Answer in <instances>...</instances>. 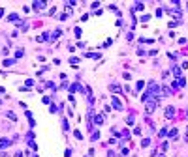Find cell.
I'll list each match as a JSON object with an SVG mask.
<instances>
[{
    "label": "cell",
    "mask_w": 188,
    "mask_h": 157,
    "mask_svg": "<svg viewBox=\"0 0 188 157\" xmlns=\"http://www.w3.org/2000/svg\"><path fill=\"white\" fill-rule=\"evenodd\" d=\"M156 109V101H149L147 103V107H145V111H147V114H150V112Z\"/></svg>",
    "instance_id": "cell-1"
},
{
    "label": "cell",
    "mask_w": 188,
    "mask_h": 157,
    "mask_svg": "<svg viewBox=\"0 0 188 157\" xmlns=\"http://www.w3.org/2000/svg\"><path fill=\"white\" fill-rule=\"evenodd\" d=\"M111 103H113V107H115L117 111H122V103L119 101V97H111Z\"/></svg>",
    "instance_id": "cell-2"
},
{
    "label": "cell",
    "mask_w": 188,
    "mask_h": 157,
    "mask_svg": "<svg viewBox=\"0 0 188 157\" xmlns=\"http://www.w3.org/2000/svg\"><path fill=\"white\" fill-rule=\"evenodd\" d=\"M9 144H11V140H8V138H0V150H2V148H8Z\"/></svg>",
    "instance_id": "cell-3"
},
{
    "label": "cell",
    "mask_w": 188,
    "mask_h": 157,
    "mask_svg": "<svg viewBox=\"0 0 188 157\" xmlns=\"http://www.w3.org/2000/svg\"><path fill=\"white\" fill-rule=\"evenodd\" d=\"M70 92H83V88H81V84H77V82H75V84L70 86Z\"/></svg>",
    "instance_id": "cell-4"
},
{
    "label": "cell",
    "mask_w": 188,
    "mask_h": 157,
    "mask_svg": "<svg viewBox=\"0 0 188 157\" xmlns=\"http://www.w3.org/2000/svg\"><path fill=\"white\" fill-rule=\"evenodd\" d=\"M173 114H175V109H173V107H167L166 109V116L167 118H173Z\"/></svg>",
    "instance_id": "cell-5"
},
{
    "label": "cell",
    "mask_w": 188,
    "mask_h": 157,
    "mask_svg": "<svg viewBox=\"0 0 188 157\" xmlns=\"http://www.w3.org/2000/svg\"><path fill=\"white\" fill-rule=\"evenodd\" d=\"M32 8H34V9H42V8H45V2H34Z\"/></svg>",
    "instance_id": "cell-6"
},
{
    "label": "cell",
    "mask_w": 188,
    "mask_h": 157,
    "mask_svg": "<svg viewBox=\"0 0 188 157\" xmlns=\"http://www.w3.org/2000/svg\"><path fill=\"white\" fill-rule=\"evenodd\" d=\"M171 71H173V75H175L177 79H181V67H177V66H175V67L171 69Z\"/></svg>",
    "instance_id": "cell-7"
},
{
    "label": "cell",
    "mask_w": 188,
    "mask_h": 157,
    "mask_svg": "<svg viewBox=\"0 0 188 157\" xmlns=\"http://www.w3.org/2000/svg\"><path fill=\"white\" fill-rule=\"evenodd\" d=\"M111 92H113V93H119V92H122V90H120L119 84H111Z\"/></svg>",
    "instance_id": "cell-8"
},
{
    "label": "cell",
    "mask_w": 188,
    "mask_h": 157,
    "mask_svg": "<svg viewBox=\"0 0 188 157\" xmlns=\"http://www.w3.org/2000/svg\"><path fill=\"white\" fill-rule=\"evenodd\" d=\"M6 116H8V118H9V120H11V122H15V120H17V116L13 114V112H11V111H8V112H6Z\"/></svg>",
    "instance_id": "cell-9"
},
{
    "label": "cell",
    "mask_w": 188,
    "mask_h": 157,
    "mask_svg": "<svg viewBox=\"0 0 188 157\" xmlns=\"http://www.w3.org/2000/svg\"><path fill=\"white\" fill-rule=\"evenodd\" d=\"M94 122L98 123V125H102V123H103V116H102V114H98L96 118H94Z\"/></svg>",
    "instance_id": "cell-10"
},
{
    "label": "cell",
    "mask_w": 188,
    "mask_h": 157,
    "mask_svg": "<svg viewBox=\"0 0 188 157\" xmlns=\"http://www.w3.org/2000/svg\"><path fill=\"white\" fill-rule=\"evenodd\" d=\"M98 138H100V133H98V131H94V133H92V136H90V140L94 142V140H98Z\"/></svg>",
    "instance_id": "cell-11"
},
{
    "label": "cell",
    "mask_w": 188,
    "mask_h": 157,
    "mask_svg": "<svg viewBox=\"0 0 188 157\" xmlns=\"http://www.w3.org/2000/svg\"><path fill=\"white\" fill-rule=\"evenodd\" d=\"M143 86H145V82H143V81H139V82L136 84V90L139 92V90H143Z\"/></svg>",
    "instance_id": "cell-12"
},
{
    "label": "cell",
    "mask_w": 188,
    "mask_h": 157,
    "mask_svg": "<svg viewBox=\"0 0 188 157\" xmlns=\"http://www.w3.org/2000/svg\"><path fill=\"white\" fill-rule=\"evenodd\" d=\"M23 54H25V51H23V49H17V52H15V58H21Z\"/></svg>",
    "instance_id": "cell-13"
},
{
    "label": "cell",
    "mask_w": 188,
    "mask_h": 157,
    "mask_svg": "<svg viewBox=\"0 0 188 157\" xmlns=\"http://www.w3.org/2000/svg\"><path fill=\"white\" fill-rule=\"evenodd\" d=\"M150 144V140L149 138H143V142H141V146H143V148H147V146Z\"/></svg>",
    "instance_id": "cell-14"
},
{
    "label": "cell",
    "mask_w": 188,
    "mask_h": 157,
    "mask_svg": "<svg viewBox=\"0 0 188 157\" xmlns=\"http://www.w3.org/2000/svg\"><path fill=\"white\" fill-rule=\"evenodd\" d=\"M77 62H79V58H75V56H72V58H70V64H72V66H75Z\"/></svg>",
    "instance_id": "cell-15"
},
{
    "label": "cell",
    "mask_w": 188,
    "mask_h": 157,
    "mask_svg": "<svg viewBox=\"0 0 188 157\" xmlns=\"http://www.w3.org/2000/svg\"><path fill=\"white\" fill-rule=\"evenodd\" d=\"M62 127H64V131H68V129H70V125H68V122H66V120H62Z\"/></svg>",
    "instance_id": "cell-16"
},
{
    "label": "cell",
    "mask_w": 188,
    "mask_h": 157,
    "mask_svg": "<svg viewBox=\"0 0 188 157\" xmlns=\"http://www.w3.org/2000/svg\"><path fill=\"white\" fill-rule=\"evenodd\" d=\"M169 136H171V138H175V136H177V129H171V131H169Z\"/></svg>",
    "instance_id": "cell-17"
},
{
    "label": "cell",
    "mask_w": 188,
    "mask_h": 157,
    "mask_svg": "<svg viewBox=\"0 0 188 157\" xmlns=\"http://www.w3.org/2000/svg\"><path fill=\"white\" fill-rule=\"evenodd\" d=\"M11 64H15V60H4V66H11Z\"/></svg>",
    "instance_id": "cell-18"
},
{
    "label": "cell",
    "mask_w": 188,
    "mask_h": 157,
    "mask_svg": "<svg viewBox=\"0 0 188 157\" xmlns=\"http://www.w3.org/2000/svg\"><path fill=\"white\" fill-rule=\"evenodd\" d=\"M8 19H9V21H17V15H15V13H11V15H9Z\"/></svg>",
    "instance_id": "cell-19"
},
{
    "label": "cell",
    "mask_w": 188,
    "mask_h": 157,
    "mask_svg": "<svg viewBox=\"0 0 188 157\" xmlns=\"http://www.w3.org/2000/svg\"><path fill=\"white\" fill-rule=\"evenodd\" d=\"M149 19H150V15H143V17H141V21H143V22H147Z\"/></svg>",
    "instance_id": "cell-20"
},
{
    "label": "cell",
    "mask_w": 188,
    "mask_h": 157,
    "mask_svg": "<svg viewBox=\"0 0 188 157\" xmlns=\"http://www.w3.org/2000/svg\"><path fill=\"white\" fill-rule=\"evenodd\" d=\"M73 135H75V138H79V140L83 138V135H81V133H79V131H75V133H73Z\"/></svg>",
    "instance_id": "cell-21"
},
{
    "label": "cell",
    "mask_w": 188,
    "mask_h": 157,
    "mask_svg": "<svg viewBox=\"0 0 188 157\" xmlns=\"http://www.w3.org/2000/svg\"><path fill=\"white\" fill-rule=\"evenodd\" d=\"M166 135H167V129H166V127H164V129H162V131H160V136H166Z\"/></svg>",
    "instance_id": "cell-22"
},
{
    "label": "cell",
    "mask_w": 188,
    "mask_h": 157,
    "mask_svg": "<svg viewBox=\"0 0 188 157\" xmlns=\"http://www.w3.org/2000/svg\"><path fill=\"white\" fill-rule=\"evenodd\" d=\"M0 17H4V9L0 8Z\"/></svg>",
    "instance_id": "cell-23"
},
{
    "label": "cell",
    "mask_w": 188,
    "mask_h": 157,
    "mask_svg": "<svg viewBox=\"0 0 188 157\" xmlns=\"http://www.w3.org/2000/svg\"><path fill=\"white\" fill-rule=\"evenodd\" d=\"M186 120H188V111H186Z\"/></svg>",
    "instance_id": "cell-24"
},
{
    "label": "cell",
    "mask_w": 188,
    "mask_h": 157,
    "mask_svg": "<svg viewBox=\"0 0 188 157\" xmlns=\"http://www.w3.org/2000/svg\"><path fill=\"white\" fill-rule=\"evenodd\" d=\"M0 103H2V101H0Z\"/></svg>",
    "instance_id": "cell-25"
}]
</instances>
